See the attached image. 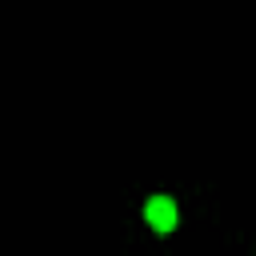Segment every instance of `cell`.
I'll return each mask as SVG.
<instances>
[{
  "label": "cell",
  "mask_w": 256,
  "mask_h": 256,
  "mask_svg": "<svg viewBox=\"0 0 256 256\" xmlns=\"http://www.w3.org/2000/svg\"><path fill=\"white\" fill-rule=\"evenodd\" d=\"M144 224H148L152 232H160V236L176 232V224H180V208H176V200H172V196H152V200L144 204Z\"/></svg>",
  "instance_id": "1"
}]
</instances>
